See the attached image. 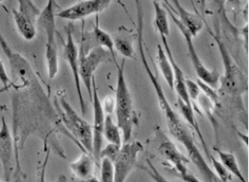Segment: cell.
I'll use <instances>...</instances> for the list:
<instances>
[{"instance_id": "7402d4cb", "label": "cell", "mask_w": 249, "mask_h": 182, "mask_svg": "<svg viewBox=\"0 0 249 182\" xmlns=\"http://www.w3.org/2000/svg\"><path fill=\"white\" fill-rule=\"evenodd\" d=\"M154 6V26L160 36H169L170 28L168 21V14L166 8L160 3L152 2Z\"/></svg>"}, {"instance_id": "d4e9b609", "label": "cell", "mask_w": 249, "mask_h": 182, "mask_svg": "<svg viewBox=\"0 0 249 182\" xmlns=\"http://www.w3.org/2000/svg\"><path fill=\"white\" fill-rule=\"evenodd\" d=\"M114 49L120 52V54L125 59H132L135 55V49L133 42L129 36L124 34L116 35L113 38Z\"/></svg>"}, {"instance_id": "277c9868", "label": "cell", "mask_w": 249, "mask_h": 182, "mask_svg": "<svg viewBox=\"0 0 249 182\" xmlns=\"http://www.w3.org/2000/svg\"><path fill=\"white\" fill-rule=\"evenodd\" d=\"M59 113L61 119L72 137L73 141L81 149L82 152L93 154V129L92 125L84 119L69 103L66 98L61 95L57 98Z\"/></svg>"}, {"instance_id": "cb8c5ba5", "label": "cell", "mask_w": 249, "mask_h": 182, "mask_svg": "<svg viewBox=\"0 0 249 182\" xmlns=\"http://www.w3.org/2000/svg\"><path fill=\"white\" fill-rule=\"evenodd\" d=\"M158 62H159V66L163 78L166 80V83L169 85L171 90L174 91V83H175L174 71H173L170 61L167 57L164 48L161 47V45H158Z\"/></svg>"}, {"instance_id": "3957f363", "label": "cell", "mask_w": 249, "mask_h": 182, "mask_svg": "<svg viewBox=\"0 0 249 182\" xmlns=\"http://www.w3.org/2000/svg\"><path fill=\"white\" fill-rule=\"evenodd\" d=\"M124 62L123 58L121 64L117 66V88L115 95V109L117 116V125L119 126L122 139L124 142L131 141L133 131L137 125V117L134 109V102L124 76Z\"/></svg>"}, {"instance_id": "603a6c76", "label": "cell", "mask_w": 249, "mask_h": 182, "mask_svg": "<svg viewBox=\"0 0 249 182\" xmlns=\"http://www.w3.org/2000/svg\"><path fill=\"white\" fill-rule=\"evenodd\" d=\"M104 139L111 144L122 146L121 131L110 114L105 115L104 117Z\"/></svg>"}, {"instance_id": "44dd1931", "label": "cell", "mask_w": 249, "mask_h": 182, "mask_svg": "<svg viewBox=\"0 0 249 182\" xmlns=\"http://www.w3.org/2000/svg\"><path fill=\"white\" fill-rule=\"evenodd\" d=\"M177 105H178V107H179V109H180V111H181V113H182V116H183L184 120H185L187 123L190 125V126H191L192 128H193V129L195 130V132H197L198 138H199V140L201 141L203 147H204L205 153H206V155L208 156V160H209V158H210V156H211V154H210L209 151H208V147H207V144H206V141L204 140L202 133H201V131H200L199 126L197 125V120H196V117H195V113H194V110H193V108H192V105L186 104V103H184V102L180 99H178V100H177Z\"/></svg>"}, {"instance_id": "8fae6325", "label": "cell", "mask_w": 249, "mask_h": 182, "mask_svg": "<svg viewBox=\"0 0 249 182\" xmlns=\"http://www.w3.org/2000/svg\"><path fill=\"white\" fill-rule=\"evenodd\" d=\"M0 163L4 182H11L16 169V143L4 116L0 125Z\"/></svg>"}, {"instance_id": "30bf717a", "label": "cell", "mask_w": 249, "mask_h": 182, "mask_svg": "<svg viewBox=\"0 0 249 182\" xmlns=\"http://www.w3.org/2000/svg\"><path fill=\"white\" fill-rule=\"evenodd\" d=\"M143 151L142 143L127 141L120 147V152L113 162L114 182H124L137 164L138 154Z\"/></svg>"}, {"instance_id": "7a4b0ae2", "label": "cell", "mask_w": 249, "mask_h": 182, "mask_svg": "<svg viewBox=\"0 0 249 182\" xmlns=\"http://www.w3.org/2000/svg\"><path fill=\"white\" fill-rule=\"evenodd\" d=\"M209 33L213 36L219 48L224 68V74L220 77L219 80V93L223 96L239 100L242 98V95L249 90L248 77L234 62L222 37L219 36L217 32L213 33L209 31Z\"/></svg>"}, {"instance_id": "d6986e66", "label": "cell", "mask_w": 249, "mask_h": 182, "mask_svg": "<svg viewBox=\"0 0 249 182\" xmlns=\"http://www.w3.org/2000/svg\"><path fill=\"white\" fill-rule=\"evenodd\" d=\"M12 16L18 33L27 41L33 40L36 35V23L17 9L12 10Z\"/></svg>"}, {"instance_id": "d590c367", "label": "cell", "mask_w": 249, "mask_h": 182, "mask_svg": "<svg viewBox=\"0 0 249 182\" xmlns=\"http://www.w3.org/2000/svg\"><path fill=\"white\" fill-rule=\"evenodd\" d=\"M3 1H4V0H0V5H1L2 7H4V6H3Z\"/></svg>"}, {"instance_id": "836d02e7", "label": "cell", "mask_w": 249, "mask_h": 182, "mask_svg": "<svg viewBox=\"0 0 249 182\" xmlns=\"http://www.w3.org/2000/svg\"><path fill=\"white\" fill-rule=\"evenodd\" d=\"M100 182V180H99L98 178L94 177V176H92V177L87 178V179H76V180H74V182Z\"/></svg>"}, {"instance_id": "9c48e42d", "label": "cell", "mask_w": 249, "mask_h": 182, "mask_svg": "<svg viewBox=\"0 0 249 182\" xmlns=\"http://www.w3.org/2000/svg\"><path fill=\"white\" fill-rule=\"evenodd\" d=\"M154 132L157 150L159 151L162 157L166 159V161L171 164L180 177L185 175L189 172L187 165L190 163V159L177 149L174 141H172L159 126L156 127Z\"/></svg>"}, {"instance_id": "e0dca14e", "label": "cell", "mask_w": 249, "mask_h": 182, "mask_svg": "<svg viewBox=\"0 0 249 182\" xmlns=\"http://www.w3.org/2000/svg\"><path fill=\"white\" fill-rule=\"evenodd\" d=\"M92 42L94 47H101L109 51L111 54V57L114 61L115 64H117V59L115 54L114 44L113 38L109 35L108 32H105L100 27L99 22V15L95 16V25L93 27V32L90 33V35L87 34Z\"/></svg>"}, {"instance_id": "52a82bcc", "label": "cell", "mask_w": 249, "mask_h": 182, "mask_svg": "<svg viewBox=\"0 0 249 182\" xmlns=\"http://www.w3.org/2000/svg\"><path fill=\"white\" fill-rule=\"evenodd\" d=\"M111 54L109 51L101 47H94L85 51L78 49V68L79 76L88 92L89 99H92V78L94 73L103 63L111 61Z\"/></svg>"}, {"instance_id": "9a60e30c", "label": "cell", "mask_w": 249, "mask_h": 182, "mask_svg": "<svg viewBox=\"0 0 249 182\" xmlns=\"http://www.w3.org/2000/svg\"><path fill=\"white\" fill-rule=\"evenodd\" d=\"M160 37L161 41L163 44V48L170 61L173 71H174V78H175L174 90H176V92H177L178 99H181L186 104L192 105L190 97H189V94H188V91H187L186 78L184 77V73L182 71V68H180V66L177 64L175 58H174L167 37L166 36H160Z\"/></svg>"}, {"instance_id": "d6a6232c", "label": "cell", "mask_w": 249, "mask_h": 182, "mask_svg": "<svg viewBox=\"0 0 249 182\" xmlns=\"http://www.w3.org/2000/svg\"><path fill=\"white\" fill-rule=\"evenodd\" d=\"M152 2H158V3H160V2H162V3H163V5H164L166 8L169 9V10L173 12V13H175L174 7H173V5H172L169 0H152Z\"/></svg>"}, {"instance_id": "4fadbf2b", "label": "cell", "mask_w": 249, "mask_h": 182, "mask_svg": "<svg viewBox=\"0 0 249 182\" xmlns=\"http://www.w3.org/2000/svg\"><path fill=\"white\" fill-rule=\"evenodd\" d=\"M93 103V156L95 162H100V152L104 144V124L105 113L104 106L99 98L98 91L95 82V77L92 78V99Z\"/></svg>"}, {"instance_id": "8d00e7d4", "label": "cell", "mask_w": 249, "mask_h": 182, "mask_svg": "<svg viewBox=\"0 0 249 182\" xmlns=\"http://www.w3.org/2000/svg\"><path fill=\"white\" fill-rule=\"evenodd\" d=\"M0 182H4V181H0Z\"/></svg>"}, {"instance_id": "ba28073f", "label": "cell", "mask_w": 249, "mask_h": 182, "mask_svg": "<svg viewBox=\"0 0 249 182\" xmlns=\"http://www.w3.org/2000/svg\"><path fill=\"white\" fill-rule=\"evenodd\" d=\"M166 9L167 11L168 16L171 17L174 23L177 25L178 30L180 31L181 34L184 37V40L186 43L187 49H188V53H189V57L191 59L192 66H193L194 70H195V72L198 77V80L202 81L203 83L208 84L210 87H213V88L217 87L220 77H221L220 74L217 71H215L214 69L211 70V69H209V68L206 67V65L203 63L202 60L199 58L198 54H197V50H196L194 43H193V37H192V34L189 32L185 27L182 25V22L178 20L177 16L174 15L173 12H171L169 9H167V8H166Z\"/></svg>"}, {"instance_id": "4316f807", "label": "cell", "mask_w": 249, "mask_h": 182, "mask_svg": "<svg viewBox=\"0 0 249 182\" xmlns=\"http://www.w3.org/2000/svg\"><path fill=\"white\" fill-rule=\"evenodd\" d=\"M101 182H114L113 163L108 158H101Z\"/></svg>"}, {"instance_id": "5bb4252c", "label": "cell", "mask_w": 249, "mask_h": 182, "mask_svg": "<svg viewBox=\"0 0 249 182\" xmlns=\"http://www.w3.org/2000/svg\"><path fill=\"white\" fill-rule=\"evenodd\" d=\"M63 56L67 61L68 65L70 66L71 74H72L75 88L78 94V101L82 114H86L87 112V106L84 100L83 92H82V86H81V79L79 76V68H78V49L74 37L73 33L71 29H68L67 38L64 44L63 48Z\"/></svg>"}, {"instance_id": "8992f818", "label": "cell", "mask_w": 249, "mask_h": 182, "mask_svg": "<svg viewBox=\"0 0 249 182\" xmlns=\"http://www.w3.org/2000/svg\"><path fill=\"white\" fill-rule=\"evenodd\" d=\"M0 47L7 58L11 72L15 78V82L11 83V88H26L31 83L36 82V77L31 64L20 53L15 52L0 32Z\"/></svg>"}, {"instance_id": "ac0fdd59", "label": "cell", "mask_w": 249, "mask_h": 182, "mask_svg": "<svg viewBox=\"0 0 249 182\" xmlns=\"http://www.w3.org/2000/svg\"><path fill=\"white\" fill-rule=\"evenodd\" d=\"M94 163L92 155L88 152H82L78 159L70 165V167L76 179H87L93 176Z\"/></svg>"}, {"instance_id": "f546056e", "label": "cell", "mask_w": 249, "mask_h": 182, "mask_svg": "<svg viewBox=\"0 0 249 182\" xmlns=\"http://www.w3.org/2000/svg\"><path fill=\"white\" fill-rule=\"evenodd\" d=\"M186 86L188 94H189V97H190V99H191V102H192V101L196 102L197 99L199 98V95L201 94V92H202L201 89L199 88L197 83L193 82L192 80L187 79V78Z\"/></svg>"}, {"instance_id": "7c38bea8", "label": "cell", "mask_w": 249, "mask_h": 182, "mask_svg": "<svg viewBox=\"0 0 249 182\" xmlns=\"http://www.w3.org/2000/svg\"><path fill=\"white\" fill-rule=\"evenodd\" d=\"M112 0H80L56 13V16L68 21H78L106 10Z\"/></svg>"}, {"instance_id": "1f68e13d", "label": "cell", "mask_w": 249, "mask_h": 182, "mask_svg": "<svg viewBox=\"0 0 249 182\" xmlns=\"http://www.w3.org/2000/svg\"><path fill=\"white\" fill-rule=\"evenodd\" d=\"M182 179L184 182H200L191 172H189L185 175L182 176Z\"/></svg>"}, {"instance_id": "e575fe53", "label": "cell", "mask_w": 249, "mask_h": 182, "mask_svg": "<svg viewBox=\"0 0 249 182\" xmlns=\"http://www.w3.org/2000/svg\"><path fill=\"white\" fill-rule=\"evenodd\" d=\"M0 110L4 111V110H6V109H5V107H4L3 105H0Z\"/></svg>"}, {"instance_id": "83f0119b", "label": "cell", "mask_w": 249, "mask_h": 182, "mask_svg": "<svg viewBox=\"0 0 249 182\" xmlns=\"http://www.w3.org/2000/svg\"><path fill=\"white\" fill-rule=\"evenodd\" d=\"M146 165L147 166H143L142 165L141 169L142 171H144L146 173H148V175L153 180L154 182H169L168 180H166V178L164 177L160 172L158 171V169L156 168L155 165L152 164V162L147 158L145 160Z\"/></svg>"}, {"instance_id": "ffe728a7", "label": "cell", "mask_w": 249, "mask_h": 182, "mask_svg": "<svg viewBox=\"0 0 249 182\" xmlns=\"http://www.w3.org/2000/svg\"><path fill=\"white\" fill-rule=\"evenodd\" d=\"M213 150L216 152L219 161L221 162V164L227 169V171L231 174H232L237 179H239L240 182H247V180L241 172L239 164L237 161V158L235 157L234 154L231 152H227V151L222 150L215 147L213 148Z\"/></svg>"}, {"instance_id": "2e32d148", "label": "cell", "mask_w": 249, "mask_h": 182, "mask_svg": "<svg viewBox=\"0 0 249 182\" xmlns=\"http://www.w3.org/2000/svg\"><path fill=\"white\" fill-rule=\"evenodd\" d=\"M174 7V15L178 16V20L182 22V25L186 28L192 34V37H195L204 28L202 19L195 13H192L182 5L179 0H171Z\"/></svg>"}, {"instance_id": "4dcf8cb0", "label": "cell", "mask_w": 249, "mask_h": 182, "mask_svg": "<svg viewBox=\"0 0 249 182\" xmlns=\"http://www.w3.org/2000/svg\"><path fill=\"white\" fill-rule=\"evenodd\" d=\"M49 153H50V151H47V156H46L44 164L42 165L40 175H39V182H46V179H45V175H46V166H47V161H48V158H49ZM57 182H67V178L64 174H62L58 178Z\"/></svg>"}, {"instance_id": "6da1fadb", "label": "cell", "mask_w": 249, "mask_h": 182, "mask_svg": "<svg viewBox=\"0 0 249 182\" xmlns=\"http://www.w3.org/2000/svg\"><path fill=\"white\" fill-rule=\"evenodd\" d=\"M136 11H137V45L138 51L140 53L141 61L142 67L148 75L153 88L155 90L156 95L158 98L159 105L163 111V114L166 118V125L168 127L169 132L177 141L182 144L186 149L189 159L197 167L200 174L202 175L206 182H221L217 175L214 173L211 167L209 166L206 159L204 158L202 153L197 148V144L193 139L186 125L182 122V119L177 114L176 110L173 109L168 99H166V94L163 90L159 78H157L155 73L151 69L150 64L146 57V46L143 37V12L141 5L140 0H135Z\"/></svg>"}, {"instance_id": "484cf974", "label": "cell", "mask_w": 249, "mask_h": 182, "mask_svg": "<svg viewBox=\"0 0 249 182\" xmlns=\"http://www.w3.org/2000/svg\"><path fill=\"white\" fill-rule=\"evenodd\" d=\"M18 1V9L21 14L27 16L31 21L36 24L37 18L40 15L41 10L36 6L33 0H17Z\"/></svg>"}, {"instance_id": "5b68a950", "label": "cell", "mask_w": 249, "mask_h": 182, "mask_svg": "<svg viewBox=\"0 0 249 182\" xmlns=\"http://www.w3.org/2000/svg\"><path fill=\"white\" fill-rule=\"evenodd\" d=\"M57 8L56 0H47V4L42 9L36 21V23L40 26L47 35L45 57L47 63V74L50 79L55 78L59 72V58L55 40V17Z\"/></svg>"}, {"instance_id": "f1b7e54d", "label": "cell", "mask_w": 249, "mask_h": 182, "mask_svg": "<svg viewBox=\"0 0 249 182\" xmlns=\"http://www.w3.org/2000/svg\"><path fill=\"white\" fill-rule=\"evenodd\" d=\"M120 147L121 146L109 143L105 148H103L102 150L100 152V160H101V158L105 157V158H108L109 160L113 163L115 159H116V157L118 156L119 152H120Z\"/></svg>"}]
</instances>
